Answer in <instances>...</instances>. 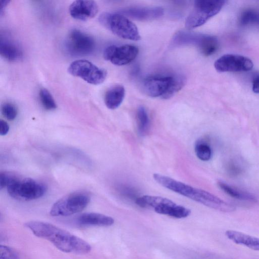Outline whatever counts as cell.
Instances as JSON below:
<instances>
[{"instance_id": "5bb4252c", "label": "cell", "mask_w": 259, "mask_h": 259, "mask_svg": "<svg viewBox=\"0 0 259 259\" xmlns=\"http://www.w3.org/2000/svg\"><path fill=\"white\" fill-rule=\"evenodd\" d=\"M119 13L137 20H149L161 17L163 15L164 11L161 7H135L123 10Z\"/></svg>"}, {"instance_id": "30bf717a", "label": "cell", "mask_w": 259, "mask_h": 259, "mask_svg": "<svg viewBox=\"0 0 259 259\" xmlns=\"http://www.w3.org/2000/svg\"><path fill=\"white\" fill-rule=\"evenodd\" d=\"M253 64L247 57L236 54H226L218 59L214 66L219 72L248 71Z\"/></svg>"}, {"instance_id": "4316f807", "label": "cell", "mask_w": 259, "mask_h": 259, "mask_svg": "<svg viewBox=\"0 0 259 259\" xmlns=\"http://www.w3.org/2000/svg\"><path fill=\"white\" fill-rule=\"evenodd\" d=\"M16 177L15 175L7 172H1L0 173V189L2 190L7 187L10 182Z\"/></svg>"}, {"instance_id": "9c48e42d", "label": "cell", "mask_w": 259, "mask_h": 259, "mask_svg": "<svg viewBox=\"0 0 259 259\" xmlns=\"http://www.w3.org/2000/svg\"><path fill=\"white\" fill-rule=\"evenodd\" d=\"M95 47L94 38L77 29H73L69 32L65 42L67 51L74 56L89 55L94 51Z\"/></svg>"}, {"instance_id": "52a82bcc", "label": "cell", "mask_w": 259, "mask_h": 259, "mask_svg": "<svg viewBox=\"0 0 259 259\" xmlns=\"http://www.w3.org/2000/svg\"><path fill=\"white\" fill-rule=\"evenodd\" d=\"M226 2L224 0L195 1L193 10L186 20V27L191 30L202 25L220 11Z\"/></svg>"}, {"instance_id": "83f0119b", "label": "cell", "mask_w": 259, "mask_h": 259, "mask_svg": "<svg viewBox=\"0 0 259 259\" xmlns=\"http://www.w3.org/2000/svg\"><path fill=\"white\" fill-rule=\"evenodd\" d=\"M9 131V125L8 123L4 120H0V135L1 136L6 135Z\"/></svg>"}, {"instance_id": "cb8c5ba5", "label": "cell", "mask_w": 259, "mask_h": 259, "mask_svg": "<svg viewBox=\"0 0 259 259\" xmlns=\"http://www.w3.org/2000/svg\"><path fill=\"white\" fill-rule=\"evenodd\" d=\"M186 81V78L183 75H176L174 76L172 84L168 92L163 99H168L172 97L185 85Z\"/></svg>"}, {"instance_id": "5b68a950", "label": "cell", "mask_w": 259, "mask_h": 259, "mask_svg": "<svg viewBox=\"0 0 259 259\" xmlns=\"http://www.w3.org/2000/svg\"><path fill=\"white\" fill-rule=\"evenodd\" d=\"M12 198L21 201H31L38 199L46 193V186L30 178L15 177L7 187Z\"/></svg>"}, {"instance_id": "8fae6325", "label": "cell", "mask_w": 259, "mask_h": 259, "mask_svg": "<svg viewBox=\"0 0 259 259\" xmlns=\"http://www.w3.org/2000/svg\"><path fill=\"white\" fill-rule=\"evenodd\" d=\"M138 53V48L133 45H112L105 49L103 57L105 60L110 61L114 65L122 66L133 61Z\"/></svg>"}, {"instance_id": "d4e9b609", "label": "cell", "mask_w": 259, "mask_h": 259, "mask_svg": "<svg viewBox=\"0 0 259 259\" xmlns=\"http://www.w3.org/2000/svg\"><path fill=\"white\" fill-rule=\"evenodd\" d=\"M1 111L4 117L9 120H13L17 117V108L16 106L11 103H4L2 105Z\"/></svg>"}, {"instance_id": "6da1fadb", "label": "cell", "mask_w": 259, "mask_h": 259, "mask_svg": "<svg viewBox=\"0 0 259 259\" xmlns=\"http://www.w3.org/2000/svg\"><path fill=\"white\" fill-rule=\"evenodd\" d=\"M33 234L66 253L85 254L91 250L90 244L82 239L49 223L31 221L25 224Z\"/></svg>"}, {"instance_id": "7c38bea8", "label": "cell", "mask_w": 259, "mask_h": 259, "mask_svg": "<svg viewBox=\"0 0 259 259\" xmlns=\"http://www.w3.org/2000/svg\"><path fill=\"white\" fill-rule=\"evenodd\" d=\"M174 76H151L143 82L145 94L151 97H161L162 99L168 92L173 81Z\"/></svg>"}, {"instance_id": "7a4b0ae2", "label": "cell", "mask_w": 259, "mask_h": 259, "mask_svg": "<svg viewBox=\"0 0 259 259\" xmlns=\"http://www.w3.org/2000/svg\"><path fill=\"white\" fill-rule=\"evenodd\" d=\"M154 180L164 188L208 207L225 212H232L235 206L204 190L197 188L158 173L153 175Z\"/></svg>"}, {"instance_id": "4fadbf2b", "label": "cell", "mask_w": 259, "mask_h": 259, "mask_svg": "<svg viewBox=\"0 0 259 259\" xmlns=\"http://www.w3.org/2000/svg\"><path fill=\"white\" fill-rule=\"evenodd\" d=\"M70 16L77 20L85 21L94 18L98 12V6L94 1L77 0L69 8Z\"/></svg>"}, {"instance_id": "ffe728a7", "label": "cell", "mask_w": 259, "mask_h": 259, "mask_svg": "<svg viewBox=\"0 0 259 259\" xmlns=\"http://www.w3.org/2000/svg\"><path fill=\"white\" fill-rule=\"evenodd\" d=\"M137 120L138 133L140 136H144L150 127V119L146 109L143 106L137 109Z\"/></svg>"}, {"instance_id": "603a6c76", "label": "cell", "mask_w": 259, "mask_h": 259, "mask_svg": "<svg viewBox=\"0 0 259 259\" xmlns=\"http://www.w3.org/2000/svg\"><path fill=\"white\" fill-rule=\"evenodd\" d=\"M39 97L41 105L48 110H53L57 108L56 102L48 90L41 89L39 92Z\"/></svg>"}, {"instance_id": "3957f363", "label": "cell", "mask_w": 259, "mask_h": 259, "mask_svg": "<svg viewBox=\"0 0 259 259\" xmlns=\"http://www.w3.org/2000/svg\"><path fill=\"white\" fill-rule=\"evenodd\" d=\"M100 23L116 35L123 39H141L137 26L124 15L119 13L105 12L99 17Z\"/></svg>"}, {"instance_id": "9a60e30c", "label": "cell", "mask_w": 259, "mask_h": 259, "mask_svg": "<svg viewBox=\"0 0 259 259\" xmlns=\"http://www.w3.org/2000/svg\"><path fill=\"white\" fill-rule=\"evenodd\" d=\"M0 54L6 60L14 62L20 60L23 54L21 47L15 41L8 38H1Z\"/></svg>"}, {"instance_id": "d6986e66", "label": "cell", "mask_w": 259, "mask_h": 259, "mask_svg": "<svg viewBox=\"0 0 259 259\" xmlns=\"http://www.w3.org/2000/svg\"><path fill=\"white\" fill-rule=\"evenodd\" d=\"M218 185L225 193L235 199L250 202H255L257 200L251 194L236 188L224 182L219 181Z\"/></svg>"}, {"instance_id": "f1b7e54d", "label": "cell", "mask_w": 259, "mask_h": 259, "mask_svg": "<svg viewBox=\"0 0 259 259\" xmlns=\"http://www.w3.org/2000/svg\"><path fill=\"white\" fill-rule=\"evenodd\" d=\"M252 91L255 93H259V75L256 76L253 80Z\"/></svg>"}, {"instance_id": "277c9868", "label": "cell", "mask_w": 259, "mask_h": 259, "mask_svg": "<svg viewBox=\"0 0 259 259\" xmlns=\"http://www.w3.org/2000/svg\"><path fill=\"white\" fill-rule=\"evenodd\" d=\"M136 203L140 207L151 208L158 213L177 219L186 218L191 212L190 209L161 196L143 195L137 198Z\"/></svg>"}, {"instance_id": "e0dca14e", "label": "cell", "mask_w": 259, "mask_h": 259, "mask_svg": "<svg viewBox=\"0 0 259 259\" xmlns=\"http://www.w3.org/2000/svg\"><path fill=\"white\" fill-rule=\"evenodd\" d=\"M125 96V89L120 84L110 87L106 92L104 102L106 107L110 109L117 108L122 103Z\"/></svg>"}, {"instance_id": "f546056e", "label": "cell", "mask_w": 259, "mask_h": 259, "mask_svg": "<svg viewBox=\"0 0 259 259\" xmlns=\"http://www.w3.org/2000/svg\"><path fill=\"white\" fill-rule=\"evenodd\" d=\"M9 1H1L0 2V14L2 15L4 10L9 4Z\"/></svg>"}, {"instance_id": "44dd1931", "label": "cell", "mask_w": 259, "mask_h": 259, "mask_svg": "<svg viewBox=\"0 0 259 259\" xmlns=\"http://www.w3.org/2000/svg\"><path fill=\"white\" fill-rule=\"evenodd\" d=\"M197 157L202 161H208L212 156V150L209 145L202 140L197 141L195 146Z\"/></svg>"}, {"instance_id": "ba28073f", "label": "cell", "mask_w": 259, "mask_h": 259, "mask_svg": "<svg viewBox=\"0 0 259 259\" xmlns=\"http://www.w3.org/2000/svg\"><path fill=\"white\" fill-rule=\"evenodd\" d=\"M71 75L81 78L92 84L102 83L105 80L107 72L89 61L80 59L72 62L68 68Z\"/></svg>"}, {"instance_id": "7402d4cb", "label": "cell", "mask_w": 259, "mask_h": 259, "mask_svg": "<svg viewBox=\"0 0 259 259\" xmlns=\"http://www.w3.org/2000/svg\"><path fill=\"white\" fill-rule=\"evenodd\" d=\"M240 23L243 26L259 25V11L253 9L244 11L240 17Z\"/></svg>"}, {"instance_id": "484cf974", "label": "cell", "mask_w": 259, "mask_h": 259, "mask_svg": "<svg viewBox=\"0 0 259 259\" xmlns=\"http://www.w3.org/2000/svg\"><path fill=\"white\" fill-rule=\"evenodd\" d=\"M0 259H20L17 252L13 248L1 245L0 246Z\"/></svg>"}, {"instance_id": "2e32d148", "label": "cell", "mask_w": 259, "mask_h": 259, "mask_svg": "<svg viewBox=\"0 0 259 259\" xmlns=\"http://www.w3.org/2000/svg\"><path fill=\"white\" fill-rule=\"evenodd\" d=\"M78 224L83 226L109 227L114 223L113 218L100 213L86 212L77 218Z\"/></svg>"}, {"instance_id": "ac0fdd59", "label": "cell", "mask_w": 259, "mask_h": 259, "mask_svg": "<svg viewBox=\"0 0 259 259\" xmlns=\"http://www.w3.org/2000/svg\"><path fill=\"white\" fill-rule=\"evenodd\" d=\"M219 41L214 36L200 34L196 46L200 52L206 56L214 54L218 49Z\"/></svg>"}, {"instance_id": "8992f818", "label": "cell", "mask_w": 259, "mask_h": 259, "mask_svg": "<svg viewBox=\"0 0 259 259\" xmlns=\"http://www.w3.org/2000/svg\"><path fill=\"white\" fill-rule=\"evenodd\" d=\"M90 200V194L85 191L70 193L54 203L50 213L53 217H66L75 214L83 210Z\"/></svg>"}]
</instances>
